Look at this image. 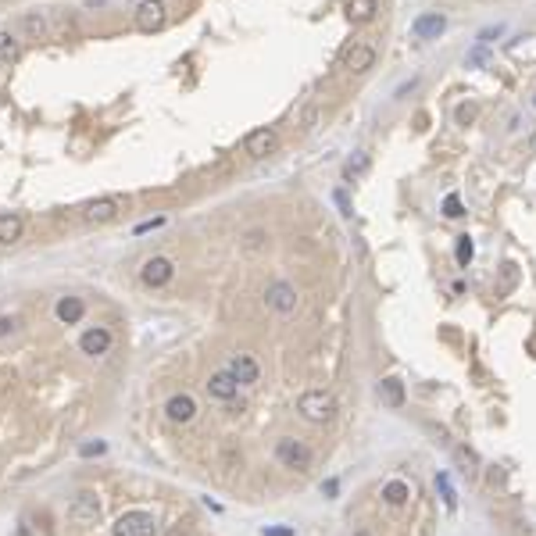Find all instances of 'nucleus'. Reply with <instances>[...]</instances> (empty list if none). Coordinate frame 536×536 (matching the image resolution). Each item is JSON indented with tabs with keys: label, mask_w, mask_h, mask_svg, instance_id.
<instances>
[{
	"label": "nucleus",
	"mask_w": 536,
	"mask_h": 536,
	"mask_svg": "<svg viewBox=\"0 0 536 536\" xmlns=\"http://www.w3.org/2000/svg\"><path fill=\"white\" fill-rule=\"evenodd\" d=\"M15 58H18V39H15L11 32L0 29V68H8Z\"/></svg>",
	"instance_id": "obj_23"
},
{
	"label": "nucleus",
	"mask_w": 536,
	"mask_h": 536,
	"mask_svg": "<svg viewBox=\"0 0 536 536\" xmlns=\"http://www.w3.org/2000/svg\"><path fill=\"white\" fill-rule=\"evenodd\" d=\"M375 11H379V4H375V0H347V18H351L354 25L372 22Z\"/></svg>",
	"instance_id": "obj_18"
},
{
	"label": "nucleus",
	"mask_w": 536,
	"mask_h": 536,
	"mask_svg": "<svg viewBox=\"0 0 536 536\" xmlns=\"http://www.w3.org/2000/svg\"><path fill=\"white\" fill-rule=\"evenodd\" d=\"M172 276H176V264L169 261V257H150V261H143V268H140V279L147 283V286H169L172 283Z\"/></svg>",
	"instance_id": "obj_10"
},
{
	"label": "nucleus",
	"mask_w": 536,
	"mask_h": 536,
	"mask_svg": "<svg viewBox=\"0 0 536 536\" xmlns=\"http://www.w3.org/2000/svg\"><path fill=\"white\" fill-rule=\"evenodd\" d=\"M333 200L340 204V211H343V214H351V204H347V193H343V190H336V193H333Z\"/></svg>",
	"instance_id": "obj_31"
},
{
	"label": "nucleus",
	"mask_w": 536,
	"mask_h": 536,
	"mask_svg": "<svg viewBox=\"0 0 536 536\" xmlns=\"http://www.w3.org/2000/svg\"><path fill=\"white\" fill-rule=\"evenodd\" d=\"M447 29V18L440 11H422L415 22H411V36L415 39H440V32Z\"/></svg>",
	"instance_id": "obj_11"
},
{
	"label": "nucleus",
	"mask_w": 536,
	"mask_h": 536,
	"mask_svg": "<svg viewBox=\"0 0 536 536\" xmlns=\"http://www.w3.org/2000/svg\"><path fill=\"white\" fill-rule=\"evenodd\" d=\"M15 329H18V318H15V315H0V340L11 336Z\"/></svg>",
	"instance_id": "obj_29"
},
{
	"label": "nucleus",
	"mask_w": 536,
	"mask_h": 536,
	"mask_svg": "<svg viewBox=\"0 0 536 536\" xmlns=\"http://www.w3.org/2000/svg\"><path fill=\"white\" fill-rule=\"evenodd\" d=\"M247 247H250V250L261 247V233H250V236H247Z\"/></svg>",
	"instance_id": "obj_35"
},
{
	"label": "nucleus",
	"mask_w": 536,
	"mask_h": 536,
	"mask_svg": "<svg viewBox=\"0 0 536 536\" xmlns=\"http://www.w3.org/2000/svg\"><path fill=\"white\" fill-rule=\"evenodd\" d=\"M229 372H233V379H236L240 386H254V383L261 379V365H257L250 354H236V358L229 361Z\"/></svg>",
	"instance_id": "obj_13"
},
{
	"label": "nucleus",
	"mask_w": 536,
	"mask_h": 536,
	"mask_svg": "<svg viewBox=\"0 0 536 536\" xmlns=\"http://www.w3.org/2000/svg\"><path fill=\"white\" fill-rule=\"evenodd\" d=\"M437 490H440V494H444V504H447V508H451V511H454V504H458V497H454V490H451V479H447V475H444V472H440V475H437Z\"/></svg>",
	"instance_id": "obj_26"
},
{
	"label": "nucleus",
	"mask_w": 536,
	"mask_h": 536,
	"mask_svg": "<svg viewBox=\"0 0 536 536\" xmlns=\"http://www.w3.org/2000/svg\"><path fill=\"white\" fill-rule=\"evenodd\" d=\"M475 115H479V107H475V104H458V111H454L458 126H468V122H475Z\"/></svg>",
	"instance_id": "obj_28"
},
{
	"label": "nucleus",
	"mask_w": 536,
	"mask_h": 536,
	"mask_svg": "<svg viewBox=\"0 0 536 536\" xmlns=\"http://www.w3.org/2000/svg\"><path fill=\"white\" fill-rule=\"evenodd\" d=\"M54 311H58V322H65V326H75V322H83V315H86V304H83L79 297H61Z\"/></svg>",
	"instance_id": "obj_17"
},
{
	"label": "nucleus",
	"mask_w": 536,
	"mask_h": 536,
	"mask_svg": "<svg viewBox=\"0 0 536 536\" xmlns=\"http://www.w3.org/2000/svg\"><path fill=\"white\" fill-rule=\"evenodd\" d=\"M264 536H293L290 525H279V529H264Z\"/></svg>",
	"instance_id": "obj_32"
},
{
	"label": "nucleus",
	"mask_w": 536,
	"mask_h": 536,
	"mask_svg": "<svg viewBox=\"0 0 536 536\" xmlns=\"http://www.w3.org/2000/svg\"><path fill=\"white\" fill-rule=\"evenodd\" d=\"M68 518H72L75 525H97V518H100V501H97V494H93V490H83V494L68 504Z\"/></svg>",
	"instance_id": "obj_7"
},
{
	"label": "nucleus",
	"mask_w": 536,
	"mask_h": 536,
	"mask_svg": "<svg viewBox=\"0 0 536 536\" xmlns=\"http://www.w3.org/2000/svg\"><path fill=\"white\" fill-rule=\"evenodd\" d=\"M444 219H465V204L458 193H447L444 197Z\"/></svg>",
	"instance_id": "obj_25"
},
{
	"label": "nucleus",
	"mask_w": 536,
	"mask_h": 536,
	"mask_svg": "<svg viewBox=\"0 0 536 536\" xmlns=\"http://www.w3.org/2000/svg\"><path fill=\"white\" fill-rule=\"evenodd\" d=\"M297 411H300V418L311 422V425H326V422H333V415H336V397H333L329 390H304V394L297 397Z\"/></svg>",
	"instance_id": "obj_1"
},
{
	"label": "nucleus",
	"mask_w": 536,
	"mask_h": 536,
	"mask_svg": "<svg viewBox=\"0 0 536 536\" xmlns=\"http://www.w3.org/2000/svg\"><path fill=\"white\" fill-rule=\"evenodd\" d=\"M354 536H372V532H354Z\"/></svg>",
	"instance_id": "obj_36"
},
{
	"label": "nucleus",
	"mask_w": 536,
	"mask_h": 536,
	"mask_svg": "<svg viewBox=\"0 0 536 536\" xmlns=\"http://www.w3.org/2000/svg\"><path fill=\"white\" fill-rule=\"evenodd\" d=\"M104 451H107V447H104L100 440H97V444H83V447H79V454H83V458H93V454H104Z\"/></svg>",
	"instance_id": "obj_30"
},
{
	"label": "nucleus",
	"mask_w": 536,
	"mask_h": 536,
	"mask_svg": "<svg viewBox=\"0 0 536 536\" xmlns=\"http://www.w3.org/2000/svg\"><path fill=\"white\" fill-rule=\"evenodd\" d=\"M22 233H25V222H22V214H15V211H0V243H18L22 240Z\"/></svg>",
	"instance_id": "obj_16"
},
{
	"label": "nucleus",
	"mask_w": 536,
	"mask_h": 536,
	"mask_svg": "<svg viewBox=\"0 0 536 536\" xmlns=\"http://www.w3.org/2000/svg\"><path fill=\"white\" fill-rule=\"evenodd\" d=\"M372 65H375V47H372L368 39H354V43H347L343 54H340V68H343L347 75H365Z\"/></svg>",
	"instance_id": "obj_2"
},
{
	"label": "nucleus",
	"mask_w": 536,
	"mask_h": 536,
	"mask_svg": "<svg viewBox=\"0 0 536 536\" xmlns=\"http://www.w3.org/2000/svg\"><path fill=\"white\" fill-rule=\"evenodd\" d=\"M133 22L140 32H161L169 25V8H165V0H140L136 11H133Z\"/></svg>",
	"instance_id": "obj_4"
},
{
	"label": "nucleus",
	"mask_w": 536,
	"mask_h": 536,
	"mask_svg": "<svg viewBox=\"0 0 536 536\" xmlns=\"http://www.w3.org/2000/svg\"><path fill=\"white\" fill-rule=\"evenodd\" d=\"M311 447L304 444V440H293V437H283V440H276V461L283 465V468H293V472H307L311 468Z\"/></svg>",
	"instance_id": "obj_3"
},
{
	"label": "nucleus",
	"mask_w": 536,
	"mask_h": 536,
	"mask_svg": "<svg viewBox=\"0 0 536 536\" xmlns=\"http://www.w3.org/2000/svg\"><path fill=\"white\" fill-rule=\"evenodd\" d=\"M454 254H458V264H461V268H468V264H472V257H475V243H472L468 236H458Z\"/></svg>",
	"instance_id": "obj_24"
},
{
	"label": "nucleus",
	"mask_w": 536,
	"mask_h": 536,
	"mask_svg": "<svg viewBox=\"0 0 536 536\" xmlns=\"http://www.w3.org/2000/svg\"><path fill=\"white\" fill-rule=\"evenodd\" d=\"M243 150H247V157H254V161L272 157V154L279 150V133H276V129H268V126L250 129V133H247V140H243Z\"/></svg>",
	"instance_id": "obj_6"
},
{
	"label": "nucleus",
	"mask_w": 536,
	"mask_h": 536,
	"mask_svg": "<svg viewBox=\"0 0 536 536\" xmlns=\"http://www.w3.org/2000/svg\"><path fill=\"white\" fill-rule=\"evenodd\" d=\"M165 415H169L172 422L186 425V422H193V415H197V401H193L190 394H176V397H169V404H165Z\"/></svg>",
	"instance_id": "obj_15"
},
{
	"label": "nucleus",
	"mask_w": 536,
	"mask_h": 536,
	"mask_svg": "<svg viewBox=\"0 0 536 536\" xmlns=\"http://www.w3.org/2000/svg\"><path fill=\"white\" fill-rule=\"evenodd\" d=\"M322 494H329V497H333V494H336V479H329V482H322Z\"/></svg>",
	"instance_id": "obj_34"
},
{
	"label": "nucleus",
	"mask_w": 536,
	"mask_h": 536,
	"mask_svg": "<svg viewBox=\"0 0 536 536\" xmlns=\"http://www.w3.org/2000/svg\"><path fill=\"white\" fill-rule=\"evenodd\" d=\"M240 394V383L233 379V372L226 368V372H214L211 379H207V397H214V401H233Z\"/></svg>",
	"instance_id": "obj_14"
},
{
	"label": "nucleus",
	"mask_w": 536,
	"mask_h": 536,
	"mask_svg": "<svg viewBox=\"0 0 536 536\" xmlns=\"http://www.w3.org/2000/svg\"><path fill=\"white\" fill-rule=\"evenodd\" d=\"M165 536H190V529H186L183 522H176V525H172V529H169Z\"/></svg>",
	"instance_id": "obj_33"
},
{
	"label": "nucleus",
	"mask_w": 536,
	"mask_h": 536,
	"mask_svg": "<svg viewBox=\"0 0 536 536\" xmlns=\"http://www.w3.org/2000/svg\"><path fill=\"white\" fill-rule=\"evenodd\" d=\"M408 497H411V487L404 479H390L386 487H383V501L390 504V508H401V504H408Z\"/></svg>",
	"instance_id": "obj_19"
},
{
	"label": "nucleus",
	"mask_w": 536,
	"mask_h": 536,
	"mask_svg": "<svg viewBox=\"0 0 536 536\" xmlns=\"http://www.w3.org/2000/svg\"><path fill=\"white\" fill-rule=\"evenodd\" d=\"M115 536H154V515L150 511H126L115 522Z\"/></svg>",
	"instance_id": "obj_9"
},
{
	"label": "nucleus",
	"mask_w": 536,
	"mask_h": 536,
	"mask_svg": "<svg viewBox=\"0 0 536 536\" xmlns=\"http://www.w3.org/2000/svg\"><path fill=\"white\" fill-rule=\"evenodd\" d=\"M264 304L272 307L276 315H293V311H297V304H300V293H297V286H293V283L276 279V283H268V290H264Z\"/></svg>",
	"instance_id": "obj_5"
},
{
	"label": "nucleus",
	"mask_w": 536,
	"mask_h": 536,
	"mask_svg": "<svg viewBox=\"0 0 536 536\" xmlns=\"http://www.w3.org/2000/svg\"><path fill=\"white\" fill-rule=\"evenodd\" d=\"M79 351H83V354H90V358H104L107 351H111V333H107L104 326L86 329V333L79 336Z\"/></svg>",
	"instance_id": "obj_12"
},
{
	"label": "nucleus",
	"mask_w": 536,
	"mask_h": 536,
	"mask_svg": "<svg viewBox=\"0 0 536 536\" xmlns=\"http://www.w3.org/2000/svg\"><path fill=\"white\" fill-rule=\"evenodd\" d=\"M365 169H368V157H365V154H358V157H351V161H347L343 176H347V179H358V176H361Z\"/></svg>",
	"instance_id": "obj_27"
},
{
	"label": "nucleus",
	"mask_w": 536,
	"mask_h": 536,
	"mask_svg": "<svg viewBox=\"0 0 536 536\" xmlns=\"http://www.w3.org/2000/svg\"><path fill=\"white\" fill-rule=\"evenodd\" d=\"M22 29H25L29 39H47V36H50V25H47V15H43V11H29V15L22 18Z\"/></svg>",
	"instance_id": "obj_20"
},
{
	"label": "nucleus",
	"mask_w": 536,
	"mask_h": 536,
	"mask_svg": "<svg viewBox=\"0 0 536 536\" xmlns=\"http://www.w3.org/2000/svg\"><path fill=\"white\" fill-rule=\"evenodd\" d=\"M379 397H383L390 408H401V404H404V383H401V379H383Z\"/></svg>",
	"instance_id": "obj_22"
},
{
	"label": "nucleus",
	"mask_w": 536,
	"mask_h": 536,
	"mask_svg": "<svg viewBox=\"0 0 536 536\" xmlns=\"http://www.w3.org/2000/svg\"><path fill=\"white\" fill-rule=\"evenodd\" d=\"M118 211H122V197H97V200H86V204H83V219L100 226V222L118 219Z\"/></svg>",
	"instance_id": "obj_8"
},
{
	"label": "nucleus",
	"mask_w": 536,
	"mask_h": 536,
	"mask_svg": "<svg viewBox=\"0 0 536 536\" xmlns=\"http://www.w3.org/2000/svg\"><path fill=\"white\" fill-rule=\"evenodd\" d=\"M318 118H322V104H318V100H307V104L300 107V111H297V126H300V133H315Z\"/></svg>",
	"instance_id": "obj_21"
}]
</instances>
